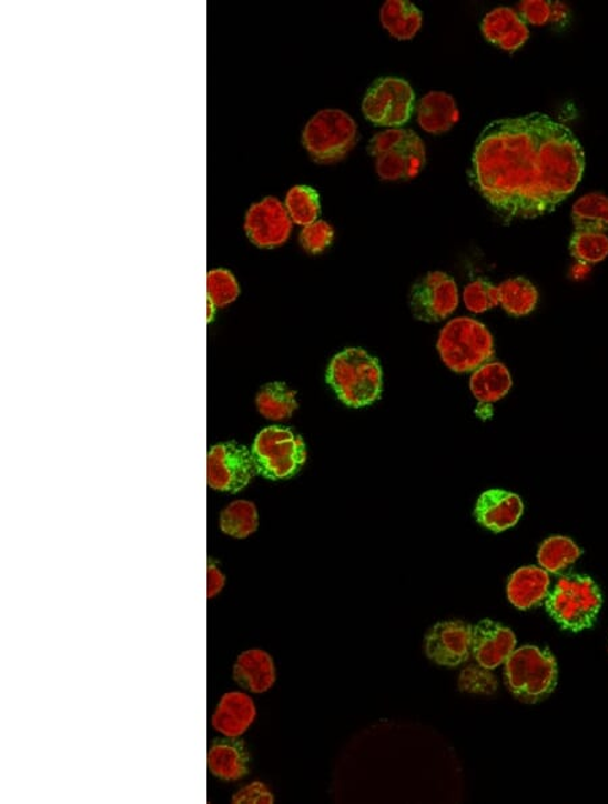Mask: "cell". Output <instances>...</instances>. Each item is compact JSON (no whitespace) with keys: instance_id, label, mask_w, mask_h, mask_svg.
I'll return each mask as SVG.
<instances>
[{"instance_id":"obj_1","label":"cell","mask_w":608,"mask_h":804,"mask_svg":"<svg viewBox=\"0 0 608 804\" xmlns=\"http://www.w3.org/2000/svg\"><path fill=\"white\" fill-rule=\"evenodd\" d=\"M585 169L586 154L574 132L535 113L494 121L484 129L470 179L501 218L530 220L566 201Z\"/></svg>"},{"instance_id":"obj_2","label":"cell","mask_w":608,"mask_h":804,"mask_svg":"<svg viewBox=\"0 0 608 804\" xmlns=\"http://www.w3.org/2000/svg\"><path fill=\"white\" fill-rule=\"evenodd\" d=\"M326 381L338 399L352 408L374 404L383 391L381 363L362 349H346L334 356Z\"/></svg>"},{"instance_id":"obj_3","label":"cell","mask_w":608,"mask_h":804,"mask_svg":"<svg viewBox=\"0 0 608 804\" xmlns=\"http://www.w3.org/2000/svg\"><path fill=\"white\" fill-rule=\"evenodd\" d=\"M437 349L445 366L462 374L479 369L495 355L493 333L470 318L449 321L439 333Z\"/></svg>"},{"instance_id":"obj_4","label":"cell","mask_w":608,"mask_h":804,"mask_svg":"<svg viewBox=\"0 0 608 804\" xmlns=\"http://www.w3.org/2000/svg\"><path fill=\"white\" fill-rule=\"evenodd\" d=\"M368 152L375 159L382 181H409L426 163V148L417 133L408 129H388L372 138Z\"/></svg>"},{"instance_id":"obj_5","label":"cell","mask_w":608,"mask_h":804,"mask_svg":"<svg viewBox=\"0 0 608 804\" xmlns=\"http://www.w3.org/2000/svg\"><path fill=\"white\" fill-rule=\"evenodd\" d=\"M505 664L507 689L518 701L535 704L555 691L558 671L549 651L524 646L514 651Z\"/></svg>"},{"instance_id":"obj_6","label":"cell","mask_w":608,"mask_h":804,"mask_svg":"<svg viewBox=\"0 0 608 804\" xmlns=\"http://www.w3.org/2000/svg\"><path fill=\"white\" fill-rule=\"evenodd\" d=\"M358 141L357 123L343 110L325 109L306 123L302 144L310 158L318 164H334L344 160Z\"/></svg>"},{"instance_id":"obj_7","label":"cell","mask_w":608,"mask_h":804,"mask_svg":"<svg viewBox=\"0 0 608 804\" xmlns=\"http://www.w3.org/2000/svg\"><path fill=\"white\" fill-rule=\"evenodd\" d=\"M601 593L592 579L564 576L545 600V607L564 630H587L597 621L601 609Z\"/></svg>"},{"instance_id":"obj_8","label":"cell","mask_w":608,"mask_h":804,"mask_svg":"<svg viewBox=\"0 0 608 804\" xmlns=\"http://www.w3.org/2000/svg\"><path fill=\"white\" fill-rule=\"evenodd\" d=\"M252 455L259 474L270 480H285L300 472L307 451L303 439L293 431L270 426L257 435Z\"/></svg>"},{"instance_id":"obj_9","label":"cell","mask_w":608,"mask_h":804,"mask_svg":"<svg viewBox=\"0 0 608 804\" xmlns=\"http://www.w3.org/2000/svg\"><path fill=\"white\" fill-rule=\"evenodd\" d=\"M415 92L406 80L378 78L364 97L365 119L376 127L398 129L412 119Z\"/></svg>"},{"instance_id":"obj_10","label":"cell","mask_w":608,"mask_h":804,"mask_svg":"<svg viewBox=\"0 0 608 804\" xmlns=\"http://www.w3.org/2000/svg\"><path fill=\"white\" fill-rule=\"evenodd\" d=\"M408 302L415 319L425 323H439L455 313L460 297L452 277L443 271H434L413 284Z\"/></svg>"},{"instance_id":"obj_11","label":"cell","mask_w":608,"mask_h":804,"mask_svg":"<svg viewBox=\"0 0 608 804\" xmlns=\"http://www.w3.org/2000/svg\"><path fill=\"white\" fill-rule=\"evenodd\" d=\"M257 468L251 451L237 443H222L210 450L207 482L215 491L237 493L250 485Z\"/></svg>"},{"instance_id":"obj_12","label":"cell","mask_w":608,"mask_h":804,"mask_svg":"<svg viewBox=\"0 0 608 804\" xmlns=\"http://www.w3.org/2000/svg\"><path fill=\"white\" fill-rule=\"evenodd\" d=\"M244 229L251 243L259 249L272 250L287 243L293 221L277 198L266 197L247 210Z\"/></svg>"},{"instance_id":"obj_13","label":"cell","mask_w":608,"mask_h":804,"mask_svg":"<svg viewBox=\"0 0 608 804\" xmlns=\"http://www.w3.org/2000/svg\"><path fill=\"white\" fill-rule=\"evenodd\" d=\"M474 626L462 621L436 624L425 636V653L433 663L455 667L473 657Z\"/></svg>"},{"instance_id":"obj_14","label":"cell","mask_w":608,"mask_h":804,"mask_svg":"<svg viewBox=\"0 0 608 804\" xmlns=\"http://www.w3.org/2000/svg\"><path fill=\"white\" fill-rule=\"evenodd\" d=\"M517 646V636L510 629L486 620L474 626L473 655L477 664L489 671L505 664Z\"/></svg>"},{"instance_id":"obj_15","label":"cell","mask_w":608,"mask_h":804,"mask_svg":"<svg viewBox=\"0 0 608 804\" xmlns=\"http://www.w3.org/2000/svg\"><path fill=\"white\" fill-rule=\"evenodd\" d=\"M524 501L518 494L489 490L484 492L475 506V517L483 527L504 533L514 527L524 515Z\"/></svg>"},{"instance_id":"obj_16","label":"cell","mask_w":608,"mask_h":804,"mask_svg":"<svg viewBox=\"0 0 608 804\" xmlns=\"http://www.w3.org/2000/svg\"><path fill=\"white\" fill-rule=\"evenodd\" d=\"M256 716V706L250 695L240 691L227 692L211 717V726L223 737L240 738L253 725Z\"/></svg>"},{"instance_id":"obj_17","label":"cell","mask_w":608,"mask_h":804,"mask_svg":"<svg viewBox=\"0 0 608 804\" xmlns=\"http://www.w3.org/2000/svg\"><path fill=\"white\" fill-rule=\"evenodd\" d=\"M482 32L487 41L507 52L518 51L530 37L527 23L510 8L489 11L482 22Z\"/></svg>"},{"instance_id":"obj_18","label":"cell","mask_w":608,"mask_h":804,"mask_svg":"<svg viewBox=\"0 0 608 804\" xmlns=\"http://www.w3.org/2000/svg\"><path fill=\"white\" fill-rule=\"evenodd\" d=\"M250 752L244 741L219 738L210 746L207 765L211 775L222 782H237L250 773Z\"/></svg>"},{"instance_id":"obj_19","label":"cell","mask_w":608,"mask_h":804,"mask_svg":"<svg viewBox=\"0 0 608 804\" xmlns=\"http://www.w3.org/2000/svg\"><path fill=\"white\" fill-rule=\"evenodd\" d=\"M233 679L241 689L252 694H265L276 682L275 661L262 649H251L235 661Z\"/></svg>"},{"instance_id":"obj_20","label":"cell","mask_w":608,"mask_h":804,"mask_svg":"<svg viewBox=\"0 0 608 804\" xmlns=\"http://www.w3.org/2000/svg\"><path fill=\"white\" fill-rule=\"evenodd\" d=\"M550 577L543 567L525 566L513 573L507 584V597L515 609L531 610L549 595Z\"/></svg>"},{"instance_id":"obj_21","label":"cell","mask_w":608,"mask_h":804,"mask_svg":"<svg viewBox=\"0 0 608 804\" xmlns=\"http://www.w3.org/2000/svg\"><path fill=\"white\" fill-rule=\"evenodd\" d=\"M460 119L455 98L444 91H432L417 107L419 127L430 134L449 132Z\"/></svg>"},{"instance_id":"obj_22","label":"cell","mask_w":608,"mask_h":804,"mask_svg":"<svg viewBox=\"0 0 608 804\" xmlns=\"http://www.w3.org/2000/svg\"><path fill=\"white\" fill-rule=\"evenodd\" d=\"M469 386L482 404H494L511 391L513 376L504 363L488 362L474 371Z\"/></svg>"},{"instance_id":"obj_23","label":"cell","mask_w":608,"mask_h":804,"mask_svg":"<svg viewBox=\"0 0 608 804\" xmlns=\"http://www.w3.org/2000/svg\"><path fill=\"white\" fill-rule=\"evenodd\" d=\"M381 22L394 39L408 41L418 34L424 16L417 6L407 0H388L382 6Z\"/></svg>"},{"instance_id":"obj_24","label":"cell","mask_w":608,"mask_h":804,"mask_svg":"<svg viewBox=\"0 0 608 804\" xmlns=\"http://www.w3.org/2000/svg\"><path fill=\"white\" fill-rule=\"evenodd\" d=\"M256 405L264 418L273 422H283L296 411V394L285 383L272 382L260 389Z\"/></svg>"},{"instance_id":"obj_25","label":"cell","mask_w":608,"mask_h":804,"mask_svg":"<svg viewBox=\"0 0 608 804\" xmlns=\"http://www.w3.org/2000/svg\"><path fill=\"white\" fill-rule=\"evenodd\" d=\"M500 305L514 318H524L535 311L538 290L526 278H513L499 287Z\"/></svg>"},{"instance_id":"obj_26","label":"cell","mask_w":608,"mask_h":804,"mask_svg":"<svg viewBox=\"0 0 608 804\" xmlns=\"http://www.w3.org/2000/svg\"><path fill=\"white\" fill-rule=\"evenodd\" d=\"M579 546L567 536H551L538 549V562L548 573L560 574L580 559Z\"/></svg>"},{"instance_id":"obj_27","label":"cell","mask_w":608,"mask_h":804,"mask_svg":"<svg viewBox=\"0 0 608 804\" xmlns=\"http://www.w3.org/2000/svg\"><path fill=\"white\" fill-rule=\"evenodd\" d=\"M220 527L223 534L244 540L256 533L259 513L256 505L246 500H237L222 511Z\"/></svg>"},{"instance_id":"obj_28","label":"cell","mask_w":608,"mask_h":804,"mask_svg":"<svg viewBox=\"0 0 608 804\" xmlns=\"http://www.w3.org/2000/svg\"><path fill=\"white\" fill-rule=\"evenodd\" d=\"M575 229L579 231L608 232V197L591 193L581 197L572 209Z\"/></svg>"},{"instance_id":"obj_29","label":"cell","mask_w":608,"mask_h":804,"mask_svg":"<svg viewBox=\"0 0 608 804\" xmlns=\"http://www.w3.org/2000/svg\"><path fill=\"white\" fill-rule=\"evenodd\" d=\"M285 209L296 225L307 227L318 221L321 214L320 194L310 185H294L285 195Z\"/></svg>"},{"instance_id":"obj_30","label":"cell","mask_w":608,"mask_h":804,"mask_svg":"<svg viewBox=\"0 0 608 804\" xmlns=\"http://www.w3.org/2000/svg\"><path fill=\"white\" fill-rule=\"evenodd\" d=\"M570 255L580 264H598L608 257V234L575 229L569 244Z\"/></svg>"},{"instance_id":"obj_31","label":"cell","mask_w":608,"mask_h":804,"mask_svg":"<svg viewBox=\"0 0 608 804\" xmlns=\"http://www.w3.org/2000/svg\"><path fill=\"white\" fill-rule=\"evenodd\" d=\"M464 304L469 312L480 314L500 305L499 288L487 280H476L464 289Z\"/></svg>"},{"instance_id":"obj_32","label":"cell","mask_w":608,"mask_h":804,"mask_svg":"<svg viewBox=\"0 0 608 804\" xmlns=\"http://www.w3.org/2000/svg\"><path fill=\"white\" fill-rule=\"evenodd\" d=\"M209 300L216 308H225L237 300L240 287L231 271L216 269L207 275Z\"/></svg>"},{"instance_id":"obj_33","label":"cell","mask_w":608,"mask_h":804,"mask_svg":"<svg viewBox=\"0 0 608 804\" xmlns=\"http://www.w3.org/2000/svg\"><path fill=\"white\" fill-rule=\"evenodd\" d=\"M458 689L467 694L493 695L498 690V680L487 667L468 665L458 679Z\"/></svg>"},{"instance_id":"obj_34","label":"cell","mask_w":608,"mask_h":804,"mask_svg":"<svg viewBox=\"0 0 608 804\" xmlns=\"http://www.w3.org/2000/svg\"><path fill=\"white\" fill-rule=\"evenodd\" d=\"M334 239V229L328 222L318 220L307 227H304L301 232L300 241L304 251L308 253L324 252L328 245L332 244Z\"/></svg>"},{"instance_id":"obj_35","label":"cell","mask_w":608,"mask_h":804,"mask_svg":"<svg viewBox=\"0 0 608 804\" xmlns=\"http://www.w3.org/2000/svg\"><path fill=\"white\" fill-rule=\"evenodd\" d=\"M554 4L548 0H526L518 4V14L526 23L543 27L554 20Z\"/></svg>"},{"instance_id":"obj_36","label":"cell","mask_w":608,"mask_h":804,"mask_svg":"<svg viewBox=\"0 0 608 804\" xmlns=\"http://www.w3.org/2000/svg\"><path fill=\"white\" fill-rule=\"evenodd\" d=\"M232 802L234 804H271L275 802V796H273L264 783L254 782L241 788L239 793L232 797Z\"/></svg>"},{"instance_id":"obj_37","label":"cell","mask_w":608,"mask_h":804,"mask_svg":"<svg viewBox=\"0 0 608 804\" xmlns=\"http://www.w3.org/2000/svg\"><path fill=\"white\" fill-rule=\"evenodd\" d=\"M226 577L214 560H209L207 565V596L214 599L225 587Z\"/></svg>"},{"instance_id":"obj_38","label":"cell","mask_w":608,"mask_h":804,"mask_svg":"<svg viewBox=\"0 0 608 804\" xmlns=\"http://www.w3.org/2000/svg\"><path fill=\"white\" fill-rule=\"evenodd\" d=\"M567 16H568L567 6H564L560 2H556L554 4V20H551V22L566 21Z\"/></svg>"}]
</instances>
